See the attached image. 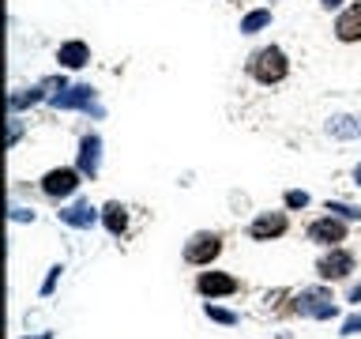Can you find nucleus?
I'll use <instances>...</instances> for the list:
<instances>
[{"mask_svg": "<svg viewBox=\"0 0 361 339\" xmlns=\"http://www.w3.org/2000/svg\"><path fill=\"white\" fill-rule=\"evenodd\" d=\"M219 253H222V237L211 230H200L185 242V264L192 268H211V260H219Z\"/></svg>", "mask_w": 361, "mask_h": 339, "instance_id": "nucleus-3", "label": "nucleus"}, {"mask_svg": "<svg viewBox=\"0 0 361 339\" xmlns=\"http://www.w3.org/2000/svg\"><path fill=\"white\" fill-rule=\"evenodd\" d=\"M56 219H61L64 226H72V230H90V226L102 219V211L90 200H75V203H68V208L56 211Z\"/></svg>", "mask_w": 361, "mask_h": 339, "instance_id": "nucleus-11", "label": "nucleus"}, {"mask_svg": "<svg viewBox=\"0 0 361 339\" xmlns=\"http://www.w3.org/2000/svg\"><path fill=\"white\" fill-rule=\"evenodd\" d=\"M203 313H207V316H211L214 324H226V328H233L237 321H241V316H237V313L222 309V305H214V302H207V305H203Z\"/></svg>", "mask_w": 361, "mask_h": 339, "instance_id": "nucleus-18", "label": "nucleus"}, {"mask_svg": "<svg viewBox=\"0 0 361 339\" xmlns=\"http://www.w3.org/2000/svg\"><path fill=\"white\" fill-rule=\"evenodd\" d=\"M248 76L256 79L259 87H275L290 76V56L279 45H259V49L248 56Z\"/></svg>", "mask_w": 361, "mask_h": 339, "instance_id": "nucleus-1", "label": "nucleus"}, {"mask_svg": "<svg viewBox=\"0 0 361 339\" xmlns=\"http://www.w3.org/2000/svg\"><path fill=\"white\" fill-rule=\"evenodd\" d=\"M320 8H327V11H331V8H343V0H320Z\"/></svg>", "mask_w": 361, "mask_h": 339, "instance_id": "nucleus-26", "label": "nucleus"}, {"mask_svg": "<svg viewBox=\"0 0 361 339\" xmlns=\"http://www.w3.org/2000/svg\"><path fill=\"white\" fill-rule=\"evenodd\" d=\"M335 38L346 42V45L361 42V0L338 11V19H335Z\"/></svg>", "mask_w": 361, "mask_h": 339, "instance_id": "nucleus-13", "label": "nucleus"}, {"mask_svg": "<svg viewBox=\"0 0 361 339\" xmlns=\"http://www.w3.org/2000/svg\"><path fill=\"white\" fill-rule=\"evenodd\" d=\"M56 61H61V68H83V64L90 61V45L79 42V38L64 42L61 49H56Z\"/></svg>", "mask_w": 361, "mask_h": 339, "instance_id": "nucleus-14", "label": "nucleus"}, {"mask_svg": "<svg viewBox=\"0 0 361 339\" xmlns=\"http://www.w3.org/2000/svg\"><path fill=\"white\" fill-rule=\"evenodd\" d=\"M327 136H331V140H357L361 136V117H354V113H338V117L327 121Z\"/></svg>", "mask_w": 361, "mask_h": 339, "instance_id": "nucleus-15", "label": "nucleus"}, {"mask_svg": "<svg viewBox=\"0 0 361 339\" xmlns=\"http://www.w3.org/2000/svg\"><path fill=\"white\" fill-rule=\"evenodd\" d=\"M102 222H106V230H109L113 237H121L124 230H128V208H124V203H117V200H109L106 208H102Z\"/></svg>", "mask_w": 361, "mask_h": 339, "instance_id": "nucleus-16", "label": "nucleus"}, {"mask_svg": "<svg viewBox=\"0 0 361 339\" xmlns=\"http://www.w3.org/2000/svg\"><path fill=\"white\" fill-rule=\"evenodd\" d=\"M286 208H290V211L309 208V192H305V189H290V192H286Z\"/></svg>", "mask_w": 361, "mask_h": 339, "instance_id": "nucleus-20", "label": "nucleus"}, {"mask_svg": "<svg viewBox=\"0 0 361 339\" xmlns=\"http://www.w3.org/2000/svg\"><path fill=\"white\" fill-rule=\"evenodd\" d=\"M75 166H79V174L94 181L98 177V170H102V136H83L79 140V158H75Z\"/></svg>", "mask_w": 361, "mask_h": 339, "instance_id": "nucleus-12", "label": "nucleus"}, {"mask_svg": "<svg viewBox=\"0 0 361 339\" xmlns=\"http://www.w3.org/2000/svg\"><path fill=\"white\" fill-rule=\"evenodd\" d=\"M354 185H361V166L354 170Z\"/></svg>", "mask_w": 361, "mask_h": 339, "instance_id": "nucleus-27", "label": "nucleus"}, {"mask_svg": "<svg viewBox=\"0 0 361 339\" xmlns=\"http://www.w3.org/2000/svg\"><path fill=\"white\" fill-rule=\"evenodd\" d=\"M293 313L309 316V321H331L338 313V305H335V294L327 287H309L293 298Z\"/></svg>", "mask_w": 361, "mask_h": 339, "instance_id": "nucleus-2", "label": "nucleus"}, {"mask_svg": "<svg viewBox=\"0 0 361 339\" xmlns=\"http://www.w3.org/2000/svg\"><path fill=\"white\" fill-rule=\"evenodd\" d=\"M309 242H316V245H338V242H346V222L338 219V215H324V219H312L309 222Z\"/></svg>", "mask_w": 361, "mask_h": 339, "instance_id": "nucleus-9", "label": "nucleus"}, {"mask_svg": "<svg viewBox=\"0 0 361 339\" xmlns=\"http://www.w3.org/2000/svg\"><path fill=\"white\" fill-rule=\"evenodd\" d=\"M61 271H64L61 264H53V268H49V275H45V282H42V298H49V294L56 290V279H61Z\"/></svg>", "mask_w": 361, "mask_h": 339, "instance_id": "nucleus-21", "label": "nucleus"}, {"mask_svg": "<svg viewBox=\"0 0 361 339\" xmlns=\"http://www.w3.org/2000/svg\"><path fill=\"white\" fill-rule=\"evenodd\" d=\"M286 230H290L286 211H264L248 222V237H252V242H275V237H282Z\"/></svg>", "mask_w": 361, "mask_h": 339, "instance_id": "nucleus-6", "label": "nucleus"}, {"mask_svg": "<svg viewBox=\"0 0 361 339\" xmlns=\"http://www.w3.org/2000/svg\"><path fill=\"white\" fill-rule=\"evenodd\" d=\"M267 23H271V8H252V11L241 19V34H259Z\"/></svg>", "mask_w": 361, "mask_h": 339, "instance_id": "nucleus-17", "label": "nucleus"}, {"mask_svg": "<svg viewBox=\"0 0 361 339\" xmlns=\"http://www.w3.org/2000/svg\"><path fill=\"white\" fill-rule=\"evenodd\" d=\"M56 109H87V113H94V117H102V109L98 106V90L90 87V83H75V87H64V90H56V95L49 98Z\"/></svg>", "mask_w": 361, "mask_h": 339, "instance_id": "nucleus-4", "label": "nucleus"}, {"mask_svg": "<svg viewBox=\"0 0 361 339\" xmlns=\"http://www.w3.org/2000/svg\"><path fill=\"white\" fill-rule=\"evenodd\" d=\"M327 211L338 215V219H361V208H354V203H343V200H327Z\"/></svg>", "mask_w": 361, "mask_h": 339, "instance_id": "nucleus-19", "label": "nucleus"}, {"mask_svg": "<svg viewBox=\"0 0 361 339\" xmlns=\"http://www.w3.org/2000/svg\"><path fill=\"white\" fill-rule=\"evenodd\" d=\"M196 290L207 302H214V298H230V294H237V290H241V282H237L230 271H200Z\"/></svg>", "mask_w": 361, "mask_h": 339, "instance_id": "nucleus-7", "label": "nucleus"}, {"mask_svg": "<svg viewBox=\"0 0 361 339\" xmlns=\"http://www.w3.org/2000/svg\"><path fill=\"white\" fill-rule=\"evenodd\" d=\"M354 268H357L354 253H346V249H338V245L316 260V275H320V279H346Z\"/></svg>", "mask_w": 361, "mask_h": 339, "instance_id": "nucleus-8", "label": "nucleus"}, {"mask_svg": "<svg viewBox=\"0 0 361 339\" xmlns=\"http://www.w3.org/2000/svg\"><path fill=\"white\" fill-rule=\"evenodd\" d=\"M68 83H64V76H53V79H42L38 87H23V90H11L8 95V106H11V113H19V109H30L34 102H42L45 98V90H64Z\"/></svg>", "mask_w": 361, "mask_h": 339, "instance_id": "nucleus-10", "label": "nucleus"}, {"mask_svg": "<svg viewBox=\"0 0 361 339\" xmlns=\"http://www.w3.org/2000/svg\"><path fill=\"white\" fill-rule=\"evenodd\" d=\"M79 181H83L79 166H56V170H49V174L42 177V192L53 196V200H64V196H72V192L79 189Z\"/></svg>", "mask_w": 361, "mask_h": 339, "instance_id": "nucleus-5", "label": "nucleus"}, {"mask_svg": "<svg viewBox=\"0 0 361 339\" xmlns=\"http://www.w3.org/2000/svg\"><path fill=\"white\" fill-rule=\"evenodd\" d=\"M34 339H53V335H49V332H42V335H34Z\"/></svg>", "mask_w": 361, "mask_h": 339, "instance_id": "nucleus-28", "label": "nucleus"}, {"mask_svg": "<svg viewBox=\"0 0 361 339\" xmlns=\"http://www.w3.org/2000/svg\"><path fill=\"white\" fill-rule=\"evenodd\" d=\"M11 219H16V222H34V211H27V208H11Z\"/></svg>", "mask_w": 361, "mask_h": 339, "instance_id": "nucleus-24", "label": "nucleus"}, {"mask_svg": "<svg viewBox=\"0 0 361 339\" xmlns=\"http://www.w3.org/2000/svg\"><path fill=\"white\" fill-rule=\"evenodd\" d=\"M350 305H361V282H357V287L354 290H350V298H346Z\"/></svg>", "mask_w": 361, "mask_h": 339, "instance_id": "nucleus-25", "label": "nucleus"}, {"mask_svg": "<svg viewBox=\"0 0 361 339\" xmlns=\"http://www.w3.org/2000/svg\"><path fill=\"white\" fill-rule=\"evenodd\" d=\"M357 332H361V313L346 316V321H343V332H338V335H357Z\"/></svg>", "mask_w": 361, "mask_h": 339, "instance_id": "nucleus-22", "label": "nucleus"}, {"mask_svg": "<svg viewBox=\"0 0 361 339\" xmlns=\"http://www.w3.org/2000/svg\"><path fill=\"white\" fill-rule=\"evenodd\" d=\"M19 136H23V124L11 117V121H8V147H16V143H19Z\"/></svg>", "mask_w": 361, "mask_h": 339, "instance_id": "nucleus-23", "label": "nucleus"}]
</instances>
